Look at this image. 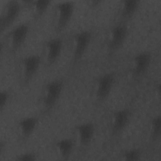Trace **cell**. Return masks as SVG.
<instances>
[{
  "mask_svg": "<svg viewBox=\"0 0 161 161\" xmlns=\"http://www.w3.org/2000/svg\"><path fill=\"white\" fill-rule=\"evenodd\" d=\"M64 88V80L56 78L49 80L43 86L41 94V104L43 114L50 113L58 102Z\"/></svg>",
  "mask_w": 161,
  "mask_h": 161,
  "instance_id": "obj_1",
  "label": "cell"
},
{
  "mask_svg": "<svg viewBox=\"0 0 161 161\" xmlns=\"http://www.w3.org/2000/svg\"><path fill=\"white\" fill-rule=\"evenodd\" d=\"M42 61V57L38 54L27 55L19 59L18 75L21 86L29 85L38 72Z\"/></svg>",
  "mask_w": 161,
  "mask_h": 161,
  "instance_id": "obj_2",
  "label": "cell"
},
{
  "mask_svg": "<svg viewBox=\"0 0 161 161\" xmlns=\"http://www.w3.org/2000/svg\"><path fill=\"white\" fill-rule=\"evenodd\" d=\"M92 38V33L89 30H82L74 33L72 36L71 64L74 67L82 58Z\"/></svg>",
  "mask_w": 161,
  "mask_h": 161,
  "instance_id": "obj_3",
  "label": "cell"
},
{
  "mask_svg": "<svg viewBox=\"0 0 161 161\" xmlns=\"http://www.w3.org/2000/svg\"><path fill=\"white\" fill-rule=\"evenodd\" d=\"M30 33V24L27 22L19 23L11 28L4 36L5 43L9 52H18L25 43Z\"/></svg>",
  "mask_w": 161,
  "mask_h": 161,
  "instance_id": "obj_4",
  "label": "cell"
},
{
  "mask_svg": "<svg viewBox=\"0 0 161 161\" xmlns=\"http://www.w3.org/2000/svg\"><path fill=\"white\" fill-rule=\"evenodd\" d=\"M73 1H61L55 4L53 8V27L55 31H64L70 22L74 13Z\"/></svg>",
  "mask_w": 161,
  "mask_h": 161,
  "instance_id": "obj_5",
  "label": "cell"
},
{
  "mask_svg": "<svg viewBox=\"0 0 161 161\" xmlns=\"http://www.w3.org/2000/svg\"><path fill=\"white\" fill-rule=\"evenodd\" d=\"M127 23L119 21L110 28L107 38V48L110 55L122 48L128 36Z\"/></svg>",
  "mask_w": 161,
  "mask_h": 161,
  "instance_id": "obj_6",
  "label": "cell"
},
{
  "mask_svg": "<svg viewBox=\"0 0 161 161\" xmlns=\"http://www.w3.org/2000/svg\"><path fill=\"white\" fill-rule=\"evenodd\" d=\"M21 2L11 0L7 1L2 9L0 16V30L1 33L8 30L18 19L21 13Z\"/></svg>",
  "mask_w": 161,
  "mask_h": 161,
  "instance_id": "obj_7",
  "label": "cell"
},
{
  "mask_svg": "<svg viewBox=\"0 0 161 161\" xmlns=\"http://www.w3.org/2000/svg\"><path fill=\"white\" fill-rule=\"evenodd\" d=\"M116 82V74L108 72L100 75L95 84V97L99 103L106 101L111 94Z\"/></svg>",
  "mask_w": 161,
  "mask_h": 161,
  "instance_id": "obj_8",
  "label": "cell"
},
{
  "mask_svg": "<svg viewBox=\"0 0 161 161\" xmlns=\"http://www.w3.org/2000/svg\"><path fill=\"white\" fill-rule=\"evenodd\" d=\"M152 60L150 52L142 51L136 53L131 60L130 74L135 79H138L146 74Z\"/></svg>",
  "mask_w": 161,
  "mask_h": 161,
  "instance_id": "obj_9",
  "label": "cell"
},
{
  "mask_svg": "<svg viewBox=\"0 0 161 161\" xmlns=\"http://www.w3.org/2000/svg\"><path fill=\"white\" fill-rule=\"evenodd\" d=\"M131 117V110L123 108L114 110L111 116L110 131L114 136L119 135L128 126Z\"/></svg>",
  "mask_w": 161,
  "mask_h": 161,
  "instance_id": "obj_10",
  "label": "cell"
},
{
  "mask_svg": "<svg viewBox=\"0 0 161 161\" xmlns=\"http://www.w3.org/2000/svg\"><path fill=\"white\" fill-rule=\"evenodd\" d=\"M64 41L60 36L52 37L43 43L44 60L48 65L55 64L59 59L63 50Z\"/></svg>",
  "mask_w": 161,
  "mask_h": 161,
  "instance_id": "obj_11",
  "label": "cell"
},
{
  "mask_svg": "<svg viewBox=\"0 0 161 161\" xmlns=\"http://www.w3.org/2000/svg\"><path fill=\"white\" fill-rule=\"evenodd\" d=\"M40 121L38 116H27L19 119L17 123L18 135L22 142L27 141L35 133Z\"/></svg>",
  "mask_w": 161,
  "mask_h": 161,
  "instance_id": "obj_12",
  "label": "cell"
},
{
  "mask_svg": "<svg viewBox=\"0 0 161 161\" xmlns=\"http://www.w3.org/2000/svg\"><path fill=\"white\" fill-rule=\"evenodd\" d=\"M74 131L79 144L82 147H87L94 138L96 126L91 121H85L76 125Z\"/></svg>",
  "mask_w": 161,
  "mask_h": 161,
  "instance_id": "obj_13",
  "label": "cell"
},
{
  "mask_svg": "<svg viewBox=\"0 0 161 161\" xmlns=\"http://www.w3.org/2000/svg\"><path fill=\"white\" fill-rule=\"evenodd\" d=\"M140 1L124 0L120 2L119 7V16L120 21L128 23L136 14L140 7Z\"/></svg>",
  "mask_w": 161,
  "mask_h": 161,
  "instance_id": "obj_14",
  "label": "cell"
},
{
  "mask_svg": "<svg viewBox=\"0 0 161 161\" xmlns=\"http://www.w3.org/2000/svg\"><path fill=\"white\" fill-rule=\"evenodd\" d=\"M53 147L57 154L63 160H67L75 148V141L71 138H60L54 143Z\"/></svg>",
  "mask_w": 161,
  "mask_h": 161,
  "instance_id": "obj_15",
  "label": "cell"
},
{
  "mask_svg": "<svg viewBox=\"0 0 161 161\" xmlns=\"http://www.w3.org/2000/svg\"><path fill=\"white\" fill-rule=\"evenodd\" d=\"M23 6H27L31 10L34 19L38 20L41 18L49 8L52 1L48 0L23 1H21Z\"/></svg>",
  "mask_w": 161,
  "mask_h": 161,
  "instance_id": "obj_16",
  "label": "cell"
},
{
  "mask_svg": "<svg viewBox=\"0 0 161 161\" xmlns=\"http://www.w3.org/2000/svg\"><path fill=\"white\" fill-rule=\"evenodd\" d=\"M161 130V117L160 114H157L152 117L150 122V138L152 141L156 142L160 136Z\"/></svg>",
  "mask_w": 161,
  "mask_h": 161,
  "instance_id": "obj_17",
  "label": "cell"
},
{
  "mask_svg": "<svg viewBox=\"0 0 161 161\" xmlns=\"http://www.w3.org/2000/svg\"><path fill=\"white\" fill-rule=\"evenodd\" d=\"M142 150L140 148H130L125 150L121 156L123 160L126 161H136L141 159L142 157Z\"/></svg>",
  "mask_w": 161,
  "mask_h": 161,
  "instance_id": "obj_18",
  "label": "cell"
},
{
  "mask_svg": "<svg viewBox=\"0 0 161 161\" xmlns=\"http://www.w3.org/2000/svg\"><path fill=\"white\" fill-rule=\"evenodd\" d=\"M38 155L33 151H26L21 152L16 155L15 160L18 161H34L37 160Z\"/></svg>",
  "mask_w": 161,
  "mask_h": 161,
  "instance_id": "obj_19",
  "label": "cell"
},
{
  "mask_svg": "<svg viewBox=\"0 0 161 161\" xmlns=\"http://www.w3.org/2000/svg\"><path fill=\"white\" fill-rule=\"evenodd\" d=\"M11 94L8 90L3 89L0 92V111L1 113L5 109L9 102Z\"/></svg>",
  "mask_w": 161,
  "mask_h": 161,
  "instance_id": "obj_20",
  "label": "cell"
},
{
  "mask_svg": "<svg viewBox=\"0 0 161 161\" xmlns=\"http://www.w3.org/2000/svg\"><path fill=\"white\" fill-rule=\"evenodd\" d=\"M4 150H5V143L1 141L0 143V155L3 154Z\"/></svg>",
  "mask_w": 161,
  "mask_h": 161,
  "instance_id": "obj_21",
  "label": "cell"
}]
</instances>
